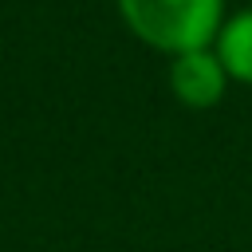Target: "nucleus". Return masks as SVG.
<instances>
[{
	"mask_svg": "<svg viewBox=\"0 0 252 252\" xmlns=\"http://www.w3.org/2000/svg\"><path fill=\"white\" fill-rule=\"evenodd\" d=\"M126 32L165 59L213 47L228 8L224 0H114Z\"/></svg>",
	"mask_w": 252,
	"mask_h": 252,
	"instance_id": "nucleus-1",
	"label": "nucleus"
},
{
	"mask_svg": "<svg viewBox=\"0 0 252 252\" xmlns=\"http://www.w3.org/2000/svg\"><path fill=\"white\" fill-rule=\"evenodd\" d=\"M165 79H169V94L185 110H213L232 87V79H228V71L217 59L213 47H197V51L173 55Z\"/></svg>",
	"mask_w": 252,
	"mask_h": 252,
	"instance_id": "nucleus-2",
	"label": "nucleus"
},
{
	"mask_svg": "<svg viewBox=\"0 0 252 252\" xmlns=\"http://www.w3.org/2000/svg\"><path fill=\"white\" fill-rule=\"evenodd\" d=\"M213 51L236 87H252V4L224 16V24L213 39Z\"/></svg>",
	"mask_w": 252,
	"mask_h": 252,
	"instance_id": "nucleus-3",
	"label": "nucleus"
}]
</instances>
